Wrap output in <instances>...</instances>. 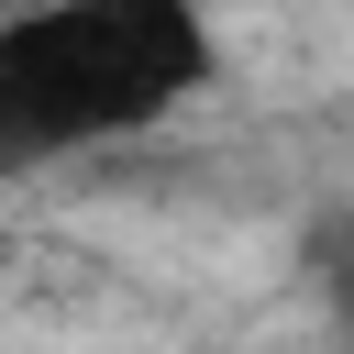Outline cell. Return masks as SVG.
Segmentation results:
<instances>
[{
	"instance_id": "6da1fadb",
	"label": "cell",
	"mask_w": 354,
	"mask_h": 354,
	"mask_svg": "<svg viewBox=\"0 0 354 354\" xmlns=\"http://www.w3.org/2000/svg\"><path fill=\"white\" fill-rule=\"evenodd\" d=\"M210 77V0H33L0 22V155L155 133Z\"/></svg>"
},
{
	"instance_id": "7a4b0ae2",
	"label": "cell",
	"mask_w": 354,
	"mask_h": 354,
	"mask_svg": "<svg viewBox=\"0 0 354 354\" xmlns=\"http://www.w3.org/2000/svg\"><path fill=\"white\" fill-rule=\"evenodd\" d=\"M0 254H11V232H0Z\"/></svg>"
}]
</instances>
